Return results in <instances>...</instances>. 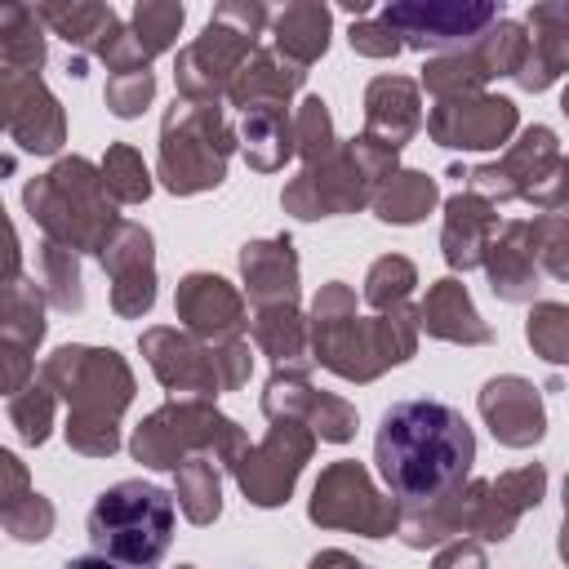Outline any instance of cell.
Segmentation results:
<instances>
[{
  "mask_svg": "<svg viewBox=\"0 0 569 569\" xmlns=\"http://www.w3.org/2000/svg\"><path fill=\"white\" fill-rule=\"evenodd\" d=\"M373 462L400 507H427L467 485L476 431L445 400H400L378 422Z\"/></svg>",
  "mask_w": 569,
  "mask_h": 569,
  "instance_id": "cell-1",
  "label": "cell"
},
{
  "mask_svg": "<svg viewBox=\"0 0 569 569\" xmlns=\"http://www.w3.org/2000/svg\"><path fill=\"white\" fill-rule=\"evenodd\" d=\"M311 360L347 382H373L418 351V311L405 302L382 316H356V293L342 280L320 284L307 320Z\"/></svg>",
  "mask_w": 569,
  "mask_h": 569,
  "instance_id": "cell-2",
  "label": "cell"
},
{
  "mask_svg": "<svg viewBox=\"0 0 569 569\" xmlns=\"http://www.w3.org/2000/svg\"><path fill=\"white\" fill-rule=\"evenodd\" d=\"M40 382L67 400V445L84 458L120 449V413L133 400V369L111 347L67 342L40 365Z\"/></svg>",
  "mask_w": 569,
  "mask_h": 569,
  "instance_id": "cell-3",
  "label": "cell"
},
{
  "mask_svg": "<svg viewBox=\"0 0 569 569\" xmlns=\"http://www.w3.org/2000/svg\"><path fill=\"white\" fill-rule=\"evenodd\" d=\"M22 204L44 240L71 253H98L120 222L111 196L102 191L98 164H89L84 156H67L49 173L31 178L22 187Z\"/></svg>",
  "mask_w": 569,
  "mask_h": 569,
  "instance_id": "cell-4",
  "label": "cell"
},
{
  "mask_svg": "<svg viewBox=\"0 0 569 569\" xmlns=\"http://www.w3.org/2000/svg\"><path fill=\"white\" fill-rule=\"evenodd\" d=\"M89 542L124 569H156L173 542V493L151 480H120L89 507Z\"/></svg>",
  "mask_w": 569,
  "mask_h": 569,
  "instance_id": "cell-5",
  "label": "cell"
},
{
  "mask_svg": "<svg viewBox=\"0 0 569 569\" xmlns=\"http://www.w3.org/2000/svg\"><path fill=\"white\" fill-rule=\"evenodd\" d=\"M400 151L373 142V138H351L338 142L333 156H325L320 164H302L298 178L284 182L280 204L293 218H338V213H356L373 200V191L396 173Z\"/></svg>",
  "mask_w": 569,
  "mask_h": 569,
  "instance_id": "cell-6",
  "label": "cell"
},
{
  "mask_svg": "<svg viewBox=\"0 0 569 569\" xmlns=\"http://www.w3.org/2000/svg\"><path fill=\"white\" fill-rule=\"evenodd\" d=\"M271 22L267 4H249V0H227L213 9L209 27L178 49V98L182 102H200V107H222L227 84L236 80V71L244 67V58L258 49L262 27Z\"/></svg>",
  "mask_w": 569,
  "mask_h": 569,
  "instance_id": "cell-7",
  "label": "cell"
},
{
  "mask_svg": "<svg viewBox=\"0 0 569 569\" xmlns=\"http://www.w3.org/2000/svg\"><path fill=\"white\" fill-rule=\"evenodd\" d=\"M240 151V138L222 107H200L173 98L160 120V182L173 196H200L222 187L227 160Z\"/></svg>",
  "mask_w": 569,
  "mask_h": 569,
  "instance_id": "cell-8",
  "label": "cell"
},
{
  "mask_svg": "<svg viewBox=\"0 0 569 569\" xmlns=\"http://www.w3.org/2000/svg\"><path fill=\"white\" fill-rule=\"evenodd\" d=\"M249 445L244 427H236V418L218 413L209 400H169L156 413L142 418V427L129 436V453L142 467H160L173 471L187 458H213L227 462Z\"/></svg>",
  "mask_w": 569,
  "mask_h": 569,
  "instance_id": "cell-9",
  "label": "cell"
},
{
  "mask_svg": "<svg viewBox=\"0 0 569 569\" xmlns=\"http://www.w3.org/2000/svg\"><path fill=\"white\" fill-rule=\"evenodd\" d=\"M471 191L485 196L489 204L498 200H533L547 213H556L565 204V156L560 142L547 124H533L520 133V142H511V151L498 164H476L467 173Z\"/></svg>",
  "mask_w": 569,
  "mask_h": 569,
  "instance_id": "cell-10",
  "label": "cell"
},
{
  "mask_svg": "<svg viewBox=\"0 0 569 569\" xmlns=\"http://www.w3.org/2000/svg\"><path fill=\"white\" fill-rule=\"evenodd\" d=\"M307 516L320 529H351L360 538H387L400 525V502L382 498L360 462L338 458L320 471L311 502H307Z\"/></svg>",
  "mask_w": 569,
  "mask_h": 569,
  "instance_id": "cell-11",
  "label": "cell"
},
{
  "mask_svg": "<svg viewBox=\"0 0 569 569\" xmlns=\"http://www.w3.org/2000/svg\"><path fill=\"white\" fill-rule=\"evenodd\" d=\"M311 453H316V436L302 422H271L267 440L244 445L231 458V476H236L244 502L280 507V502H289V493H293L302 467L311 462Z\"/></svg>",
  "mask_w": 569,
  "mask_h": 569,
  "instance_id": "cell-12",
  "label": "cell"
},
{
  "mask_svg": "<svg viewBox=\"0 0 569 569\" xmlns=\"http://www.w3.org/2000/svg\"><path fill=\"white\" fill-rule=\"evenodd\" d=\"M382 22L409 49H458L498 22L489 0H400L382 9Z\"/></svg>",
  "mask_w": 569,
  "mask_h": 569,
  "instance_id": "cell-13",
  "label": "cell"
},
{
  "mask_svg": "<svg viewBox=\"0 0 569 569\" xmlns=\"http://www.w3.org/2000/svg\"><path fill=\"white\" fill-rule=\"evenodd\" d=\"M516 102L498 93H467V98H445L427 111V133L440 147L453 151H493L516 133Z\"/></svg>",
  "mask_w": 569,
  "mask_h": 569,
  "instance_id": "cell-14",
  "label": "cell"
},
{
  "mask_svg": "<svg viewBox=\"0 0 569 569\" xmlns=\"http://www.w3.org/2000/svg\"><path fill=\"white\" fill-rule=\"evenodd\" d=\"M102 271L111 276V311L138 320L156 302V240L142 222H116L107 244L98 249Z\"/></svg>",
  "mask_w": 569,
  "mask_h": 569,
  "instance_id": "cell-15",
  "label": "cell"
},
{
  "mask_svg": "<svg viewBox=\"0 0 569 569\" xmlns=\"http://www.w3.org/2000/svg\"><path fill=\"white\" fill-rule=\"evenodd\" d=\"M262 413L271 422H302L316 440H329V445H342L356 436V409L342 396L316 391L307 382V373H293V369L271 373V382L262 391Z\"/></svg>",
  "mask_w": 569,
  "mask_h": 569,
  "instance_id": "cell-16",
  "label": "cell"
},
{
  "mask_svg": "<svg viewBox=\"0 0 569 569\" xmlns=\"http://www.w3.org/2000/svg\"><path fill=\"white\" fill-rule=\"evenodd\" d=\"M138 347H142L151 373L160 378V387L173 391L178 400H209V396L222 391V387H218L213 347L200 342V338H191L187 329H164V325H156V329H147V333L138 338Z\"/></svg>",
  "mask_w": 569,
  "mask_h": 569,
  "instance_id": "cell-17",
  "label": "cell"
},
{
  "mask_svg": "<svg viewBox=\"0 0 569 569\" xmlns=\"http://www.w3.org/2000/svg\"><path fill=\"white\" fill-rule=\"evenodd\" d=\"M173 311L182 320V329L200 342H227V338H240V329L249 325L244 320V298L231 280L213 276V271H191L178 280V293H173Z\"/></svg>",
  "mask_w": 569,
  "mask_h": 569,
  "instance_id": "cell-18",
  "label": "cell"
},
{
  "mask_svg": "<svg viewBox=\"0 0 569 569\" xmlns=\"http://www.w3.org/2000/svg\"><path fill=\"white\" fill-rule=\"evenodd\" d=\"M542 489L547 471L538 462L502 471L498 480H471V533L485 542H502L516 529V520L542 502Z\"/></svg>",
  "mask_w": 569,
  "mask_h": 569,
  "instance_id": "cell-19",
  "label": "cell"
},
{
  "mask_svg": "<svg viewBox=\"0 0 569 569\" xmlns=\"http://www.w3.org/2000/svg\"><path fill=\"white\" fill-rule=\"evenodd\" d=\"M480 418L489 422L493 440L507 445V449H529L547 431V413H542L538 387L529 378H520V373H502V378H489L485 382V391H480Z\"/></svg>",
  "mask_w": 569,
  "mask_h": 569,
  "instance_id": "cell-20",
  "label": "cell"
},
{
  "mask_svg": "<svg viewBox=\"0 0 569 569\" xmlns=\"http://www.w3.org/2000/svg\"><path fill=\"white\" fill-rule=\"evenodd\" d=\"M422 129L418 84L409 76H373L365 89V138L400 151Z\"/></svg>",
  "mask_w": 569,
  "mask_h": 569,
  "instance_id": "cell-21",
  "label": "cell"
},
{
  "mask_svg": "<svg viewBox=\"0 0 569 569\" xmlns=\"http://www.w3.org/2000/svg\"><path fill=\"white\" fill-rule=\"evenodd\" d=\"M498 231V204H489L476 191H458L445 200V231H440V249L445 262L453 271H471L485 262V249Z\"/></svg>",
  "mask_w": 569,
  "mask_h": 569,
  "instance_id": "cell-22",
  "label": "cell"
},
{
  "mask_svg": "<svg viewBox=\"0 0 569 569\" xmlns=\"http://www.w3.org/2000/svg\"><path fill=\"white\" fill-rule=\"evenodd\" d=\"M240 276L249 289L253 307H271V302H298V253L289 236H267V240H249L240 249Z\"/></svg>",
  "mask_w": 569,
  "mask_h": 569,
  "instance_id": "cell-23",
  "label": "cell"
},
{
  "mask_svg": "<svg viewBox=\"0 0 569 569\" xmlns=\"http://www.w3.org/2000/svg\"><path fill=\"white\" fill-rule=\"evenodd\" d=\"M413 311H418V333L427 329V333L440 338V342H462V347H485V342H493V329L480 320V311L471 307L467 284H458L453 276L436 280V284L427 289L422 307H413Z\"/></svg>",
  "mask_w": 569,
  "mask_h": 569,
  "instance_id": "cell-24",
  "label": "cell"
},
{
  "mask_svg": "<svg viewBox=\"0 0 569 569\" xmlns=\"http://www.w3.org/2000/svg\"><path fill=\"white\" fill-rule=\"evenodd\" d=\"M489 271V289L493 298L502 302H525L533 298L538 289V262H533V244H529V222H502L485 249V262Z\"/></svg>",
  "mask_w": 569,
  "mask_h": 569,
  "instance_id": "cell-25",
  "label": "cell"
},
{
  "mask_svg": "<svg viewBox=\"0 0 569 569\" xmlns=\"http://www.w3.org/2000/svg\"><path fill=\"white\" fill-rule=\"evenodd\" d=\"M529 49H525V62L516 71V84L538 93L547 84L560 80L565 62H569V4H538L529 13Z\"/></svg>",
  "mask_w": 569,
  "mask_h": 569,
  "instance_id": "cell-26",
  "label": "cell"
},
{
  "mask_svg": "<svg viewBox=\"0 0 569 569\" xmlns=\"http://www.w3.org/2000/svg\"><path fill=\"white\" fill-rule=\"evenodd\" d=\"M307 71L284 62L276 49H253L244 58V67L236 71V80L227 84V102L240 107V111H253V107H289V98L302 89Z\"/></svg>",
  "mask_w": 569,
  "mask_h": 569,
  "instance_id": "cell-27",
  "label": "cell"
},
{
  "mask_svg": "<svg viewBox=\"0 0 569 569\" xmlns=\"http://www.w3.org/2000/svg\"><path fill=\"white\" fill-rule=\"evenodd\" d=\"M9 133L31 156H53L67 142V116H62L58 98L44 89L40 76H22L18 80V102H13Z\"/></svg>",
  "mask_w": 569,
  "mask_h": 569,
  "instance_id": "cell-28",
  "label": "cell"
},
{
  "mask_svg": "<svg viewBox=\"0 0 569 569\" xmlns=\"http://www.w3.org/2000/svg\"><path fill=\"white\" fill-rule=\"evenodd\" d=\"M253 342L262 356H271L276 369H293L307 373L311 365V347H307V320L298 311V302H271V307H253Z\"/></svg>",
  "mask_w": 569,
  "mask_h": 569,
  "instance_id": "cell-29",
  "label": "cell"
},
{
  "mask_svg": "<svg viewBox=\"0 0 569 569\" xmlns=\"http://www.w3.org/2000/svg\"><path fill=\"white\" fill-rule=\"evenodd\" d=\"M329 22L333 13L320 0H293L271 18V36H276V53L293 67H311L316 58H325L329 49Z\"/></svg>",
  "mask_w": 569,
  "mask_h": 569,
  "instance_id": "cell-30",
  "label": "cell"
},
{
  "mask_svg": "<svg viewBox=\"0 0 569 569\" xmlns=\"http://www.w3.org/2000/svg\"><path fill=\"white\" fill-rule=\"evenodd\" d=\"M36 18L44 27H53L80 58L98 53L120 36V18L111 4H36Z\"/></svg>",
  "mask_w": 569,
  "mask_h": 569,
  "instance_id": "cell-31",
  "label": "cell"
},
{
  "mask_svg": "<svg viewBox=\"0 0 569 569\" xmlns=\"http://www.w3.org/2000/svg\"><path fill=\"white\" fill-rule=\"evenodd\" d=\"M236 138H240V151H244L249 169H258V173H276L293 156V120H289L284 107H253V111H244Z\"/></svg>",
  "mask_w": 569,
  "mask_h": 569,
  "instance_id": "cell-32",
  "label": "cell"
},
{
  "mask_svg": "<svg viewBox=\"0 0 569 569\" xmlns=\"http://www.w3.org/2000/svg\"><path fill=\"white\" fill-rule=\"evenodd\" d=\"M493 80V62L480 44V36L467 44V49H453V53H440L422 67V89L445 102V98H467V93H480L485 84Z\"/></svg>",
  "mask_w": 569,
  "mask_h": 569,
  "instance_id": "cell-33",
  "label": "cell"
},
{
  "mask_svg": "<svg viewBox=\"0 0 569 569\" xmlns=\"http://www.w3.org/2000/svg\"><path fill=\"white\" fill-rule=\"evenodd\" d=\"M440 200V187L436 178L418 173V169H396L369 200V209L382 218V222H396V227H413L422 222Z\"/></svg>",
  "mask_w": 569,
  "mask_h": 569,
  "instance_id": "cell-34",
  "label": "cell"
},
{
  "mask_svg": "<svg viewBox=\"0 0 569 569\" xmlns=\"http://www.w3.org/2000/svg\"><path fill=\"white\" fill-rule=\"evenodd\" d=\"M44 62V22L27 4L0 9V76H40Z\"/></svg>",
  "mask_w": 569,
  "mask_h": 569,
  "instance_id": "cell-35",
  "label": "cell"
},
{
  "mask_svg": "<svg viewBox=\"0 0 569 569\" xmlns=\"http://www.w3.org/2000/svg\"><path fill=\"white\" fill-rule=\"evenodd\" d=\"M173 502L191 525H213L222 511V476L213 458H187L173 467Z\"/></svg>",
  "mask_w": 569,
  "mask_h": 569,
  "instance_id": "cell-36",
  "label": "cell"
},
{
  "mask_svg": "<svg viewBox=\"0 0 569 569\" xmlns=\"http://www.w3.org/2000/svg\"><path fill=\"white\" fill-rule=\"evenodd\" d=\"M0 338L36 351L44 338V293L31 276L0 284Z\"/></svg>",
  "mask_w": 569,
  "mask_h": 569,
  "instance_id": "cell-37",
  "label": "cell"
},
{
  "mask_svg": "<svg viewBox=\"0 0 569 569\" xmlns=\"http://www.w3.org/2000/svg\"><path fill=\"white\" fill-rule=\"evenodd\" d=\"M98 178H102V191L111 196V204H138L151 196V173L142 164V156L129 147V142H111L102 164H98Z\"/></svg>",
  "mask_w": 569,
  "mask_h": 569,
  "instance_id": "cell-38",
  "label": "cell"
},
{
  "mask_svg": "<svg viewBox=\"0 0 569 569\" xmlns=\"http://www.w3.org/2000/svg\"><path fill=\"white\" fill-rule=\"evenodd\" d=\"M40 293L49 307L58 311H80L84 307V289H80V253L62 249V244H40Z\"/></svg>",
  "mask_w": 569,
  "mask_h": 569,
  "instance_id": "cell-39",
  "label": "cell"
},
{
  "mask_svg": "<svg viewBox=\"0 0 569 569\" xmlns=\"http://www.w3.org/2000/svg\"><path fill=\"white\" fill-rule=\"evenodd\" d=\"M182 18H187V9L173 4V0H142V4L133 9V27H129V36H133V44L142 49L147 62H151L156 53H164V49L178 40Z\"/></svg>",
  "mask_w": 569,
  "mask_h": 569,
  "instance_id": "cell-40",
  "label": "cell"
},
{
  "mask_svg": "<svg viewBox=\"0 0 569 569\" xmlns=\"http://www.w3.org/2000/svg\"><path fill=\"white\" fill-rule=\"evenodd\" d=\"M293 120V151L302 156V164H320L325 156L338 151V133H333V116L325 98H302V107L289 116Z\"/></svg>",
  "mask_w": 569,
  "mask_h": 569,
  "instance_id": "cell-41",
  "label": "cell"
},
{
  "mask_svg": "<svg viewBox=\"0 0 569 569\" xmlns=\"http://www.w3.org/2000/svg\"><path fill=\"white\" fill-rule=\"evenodd\" d=\"M413 284H418L413 262L400 258V253H382V258L369 267V276H365V302H369L378 316H382V311H396V307L409 302Z\"/></svg>",
  "mask_w": 569,
  "mask_h": 569,
  "instance_id": "cell-42",
  "label": "cell"
},
{
  "mask_svg": "<svg viewBox=\"0 0 569 569\" xmlns=\"http://www.w3.org/2000/svg\"><path fill=\"white\" fill-rule=\"evenodd\" d=\"M53 409H58V396L44 387V382H27L22 391L9 396V422L13 431L22 436V445H44L49 431H53Z\"/></svg>",
  "mask_w": 569,
  "mask_h": 569,
  "instance_id": "cell-43",
  "label": "cell"
},
{
  "mask_svg": "<svg viewBox=\"0 0 569 569\" xmlns=\"http://www.w3.org/2000/svg\"><path fill=\"white\" fill-rule=\"evenodd\" d=\"M525 333H529V347L542 360H551V365L569 360V307L565 302H538L529 311Z\"/></svg>",
  "mask_w": 569,
  "mask_h": 569,
  "instance_id": "cell-44",
  "label": "cell"
},
{
  "mask_svg": "<svg viewBox=\"0 0 569 569\" xmlns=\"http://www.w3.org/2000/svg\"><path fill=\"white\" fill-rule=\"evenodd\" d=\"M529 244H533V262L538 271H547L551 280L569 276V227L560 213H542L538 222H529Z\"/></svg>",
  "mask_w": 569,
  "mask_h": 569,
  "instance_id": "cell-45",
  "label": "cell"
},
{
  "mask_svg": "<svg viewBox=\"0 0 569 569\" xmlns=\"http://www.w3.org/2000/svg\"><path fill=\"white\" fill-rule=\"evenodd\" d=\"M102 98H107L111 116L133 120V116H142V111L151 107V98H156V76H151V71H120V76H107Z\"/></svg>",
  "mask_w": 569,
  "mask_h": 569,
  "instance_id": "cell-46",
  "label": "cell"
},
{
  "mask_svg": "<svg viewBox=\"0 0 569 569\" xmlns=\"http://www.w3.org/2000/svg\"><path fill=\"white\" fill-rule=\"evenodd\" d=\"M0 520H4V529H9L18 542H44V538L53 533L58 511H53V502H49L44 493H27V498L13 502L9 511H0Z\"/></svg>",
  "mask_w": 569,
  "mask_h": 569,
  "instance_id": "cell-47",
  "label": "cell"
},
{
  "mask_svg": "<svg viewBox=\"0 0 569 569\" xmlns=\"http://www.w3.org/2000/svg\"><path fill=\"white\" fill-rule=\"evenodd\" d=\"M213 365H218V387L222 391H240L249 382L253 351H249L244 338H227V342H213Z\"/></svg>",
  "mask_w": 569,
  "mask_h": 569,
  "instance_id": "cell-48",
  "label": "cell"
},
{
  "mask_svg": "<svg viewBox=\"0 0 569 569\" xmlns=\"http://www.w3.org/2000/svg\"><path fill=\"white\" fill-rule=\"evenodd\" d=\"M347 40H351V49L356 53H365V58H396L405 44H400V36L382 22V18H365V22H351V31H347Z\"/></svg>",
  "mask_w": 569,
  "mask_h": 569,
  "instance_id": "cell-49",
  "label": "cell"
},
{
  "mask_svg": "<svg viewBox=\"0 0 569 569\" xmlns=\"http://www.w3.org/2000/svg\"><path fill=\"white\" fill-rule=\"evenodd\" d=\"M31 373H36L31 351L18 347V342H9V338H0V396L22 391V387L31 382Z\"/></svg>",
  "mask_w": 569,
  "mask_h": 569,
  "instance_id": "cell-50",
  "label": "cell"
},
{
  "mask_svg": "<svg viewBox=\"0 0 569 569\" xmlns=\"http://www.w3.org/2000/svg\"><path fill=\"white\" fill-rule=\"evenodd\" d=\"M31 493V476H27V462L9 449H0V511H9L13 502H22Z\"/></svg>",
  "mask_w": 569,
  "mask_h": 569,
  "instance_id": "cell-51",
  "label": "cell"
},
{
  "mask_svg": "<svg viewBox=\"0 0 569 569\" xmlns=\"http://www.w3.org/2000/svg\"><path fill=\"white\" fill-rule=\"evenodd\" d=\"M431 569H489V560H485V547H480L476 538H453V542L431 560Z\"/></svg>",
  "mask_w": 569,
  "mask_h": 569,
  "instance_id": "cell-52",
  "label": "cell"
},
{
  "mask_svg": "<svg viewBox=\"0 0 569 569\" xmlns=\"http://www.w3.org/2000/svg\"><path fill=\"white\" fill-rule=\"evenodd\" d=\"M22 276V249H18V236H13V222L0 204V284L18 280Z\"/></svg>",
  "mask_w": 569,
  "mask_h": 569,
  "instance_id": "cell-53",
  "label": "cell"
},
{
  "mask_svg": "<svg viewBox=\"0 0 569 569\" xmlns=\"http://www.w3.org/2000/svg\"><path fill=\"white\" fill-rule=\"evenodd\" d=\"M307 569H369V565L356 560V556H347V551H338V547H329V551H316Z\"/></svg>",
  "mask_w": 569,
  "mask_h": 569,
  "instance_id": "cell-54",
  "label": "cell"
},
{
  "mask_svg": "<svg viewBox=\"0 0 569 569\" xmlns=\"http://www.w3.org/2000/svg\"><path fill=\"white\" fill-rule=\"evenodd\" d=\"M18 80H22V76H0V129H9V120H13V102H18Z\"/></svg>",
  "mask_w": 569,
  "mask_h": 569,
  "instance_id": "cell-55",
  "label": "cell"
},
{
  "mask_svg": "<svg viewBox=\"0 0 569 569\" xmlns=\"http://www.w3.org/2000/svg\"><path fill=\"white\" fill-rule=\"evenodd\" d=\"M62 569H124V565H116V560H107V556H76V560H67Z\"/></svg>",
  "mask_w": 569,
  "mask_h": 569,
  "instance_id": "cell-56",
  "label": "cell"
}]
</instances>
